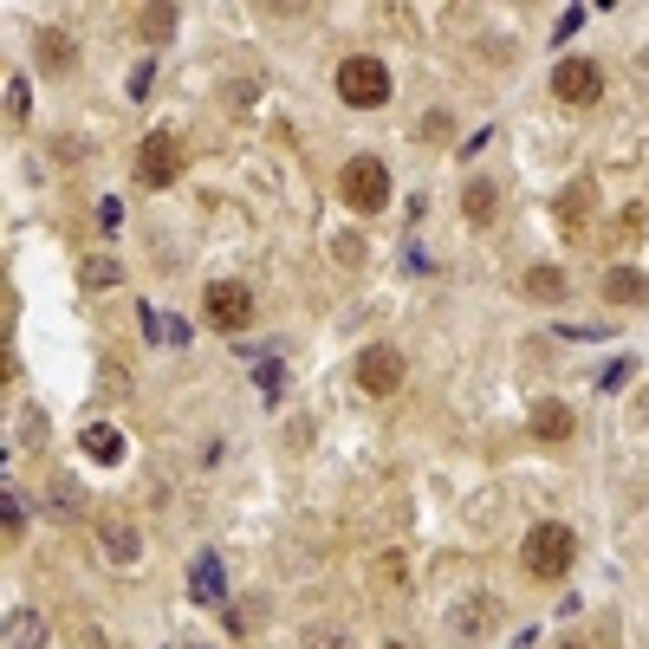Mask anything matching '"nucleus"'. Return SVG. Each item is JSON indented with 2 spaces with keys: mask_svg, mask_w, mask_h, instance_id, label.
I'll return each mask as SVG.
<instances>
[{
  "mask_svg": "<svg viewBox=\"0 0 649 649\" xmlns=\"http://www.w3.org/2000/svg\"><path fill=\"white\" fill-rule=\"evenodd\" d=\"M305 649H345V630H338V637H332V630H312V637H305Z\"/></svg>",
  "mask_w": 649,
  "mask_h": 649,
  "instance_id": "cd10ccee",
  "label": "nucleus"
},
{
  "mask_svg": "<svg viewBox=\"0 0 649 649\" xmlns=\"http://www.w3.org/2000/svg\"><path fill=\"white\" fill-rule=\"evenodd\" d=\"M338 98H345L351 111H383V104H390V66L370 59V53L338 59Z\"/></svg>",
  "mask_w": 649,
  "mask_h": 649,
  "instance_id": "7ed1b4c3",
  "label": "nucleus"
},
{
  "mask_svg": "<svg viewBox=\"0 0 649 649\" xmlns=\"http://www.w3.org/2000/svg\"><path fill=\"white\" fill-rule=\"evenodd\" d=\"M390 649H410V644H390Z\"/></svg>",
  "mask_w": 649,
  "mask_h": 649,
  "instance_id": "c756f323",
  "label": "nucleus"
},
{
  "mask_svg": "<svg viewBox=\"0 0 649 649\" xmlns=\"http://www.w3.org/2000/svg\"><path fill=\"white\" fill-rule=\"evenodd\" d=\"M189 591H195V604H221V597H227V578H221V559H215V552H202V559H195Z\"/></svg>",
  "mask_w": 649,
  "mask_h": 649,
  "instance_id": "ddd939ff",
  "label": "nucleus"
},
{
  "mask_svg": "<svg viewBox=\"0 0 649 649\" xmlns=\"http://www.w3.org/2000/svg\"><path fill=\"white\" fill-rule=\"evenodd\" d=\"M78 506H85V494H78L72 481H53V513H59V519H72Z\"/></svg>",
  "mask_w": 649,
  "mask_h": 649,
  "instance_id": "4be33fe9",
  "label": "nucleus"
},
{
  "mask_svg": "<svg viewBox=\"0 0 649 649\" xmlns=\"http://www.w3.org/2000/svg\"><path fill=\"white\" fill-rule=\"evenodd\" d=\"M7 111H13V124H26V111H33V91H26V72H7Z\"/></svg>",
  "mask_w": 649,
  "mask_h": 649,
  "instance_id": "aec40b11",
  "label": "nucleus"
},
{
  "mask_svg": "<svg viewBox=\"0 0 649 649\" xmlns=\"http://www.w3.org/2000/svg\"><path fill=\"white\" fill-rule=\"evenodd\" d=\"M597 91H604V66L597 59H559L552 66V98L559 104H597Z\"/></svg>",
  "mask_w": 649,
  "mask_h": 649,
  "instance_id": "0eeeda50",
  "label": "nucleus"
},
{
  "mask_svg": "<svg viewBox=\"0 0 649 649\" xmlns=\"http://www.w3.org/2000/svg\"><path fill=\"white\" fill-rule=\"evenodd\" d=\"M494 209H501L494 182H488V176H468V189H461V215H468L474 227H481V221H494Z\"/></svg>",
  "mask_w": 649,
  "mask_h": 649,
  "instance_id": "2eb2a0df",
  "label": "nucleus"
},
{
  "mask_svg": "<svg viewBox=\"0 0 649 649\" xmlns=\"http://www.w3.org/2000/svg\"><path fill=\"white\" fill-rule=\"evenodd\" d=\"M78 280H85L91 292H111L124 273H118V260H111V254H91V260H78Z\"/></svg>",
  "mask_w": 649,
  "mask_h": 649,
  "instance_id": "a211bd4d",
  "label": "nucleus"
},
{
  "mask_svg": "<svg viewBox=\"0 0 649 649\" xmlns=\"http://www.w3.org/2000/svg\"><path fill=\"white\" fill-rule=\"evenodd\" d=\"M149 78H156V66H137V72L124 78V91H131V98H149Z\"/></svg>",
  "mask_w": 649,
  "mask_h": 649,
  "instance_id": "393cba45",
  "label": "nucleus"
},
{
  "mask_svg": "<svg viewBox=\"0 0 649 649\" xmlns=\"http://www.w3.org/2000/svg\"><path fill=\"white\" fill-rule=\"evenodd\" d=\"M519 292H526V299H546V305H559L572 287H566V267H526Z\"/></svg>",
  "mask_w": 649,
  "mask_h": 649,
  "instance_id": "4468645a",
  "label": "nucleus"
},
{
  "mask_svg": "<svg viewBox=\"0 0 649 649\" xmlns=\"http://www.w3.org/2000/svg\"><path fill=\"white\" fill-rule=\"evenodd\" d=\"M40 66H46L53 78H66L78 66V46H72L66 26H40Z\"/></svg>",
  "mask_w": 649,
  "mask_h": 649,
  "instance_id": "9b49d317",
  "label": "nucleus"
},
{
  "mask_svg": "<svg viewBox=\"0 0 649 649\" xmlns=\"http://www.w3.org/2000/svg\"><path fill=\"white\" fill-rule=\"evenodd\" d=\"M630 370H637V363H630V358H617L611 370H604V390H617V383H630Z\"/></svg>",
  "mask_w": 649,
  "mask_h": 649,
  "instance_id": "a878e982",
  "label": "nucleus"
},
{
  "mask_svg": "<svg viewBox=\"0 0 649 649\" xmlns=\"http://www.w3.org/2000/svg\"><path fill=\"white\" fill-rule=\"evenodd\" d=\"M0 526H7V539H20V526H26V506H20V494H13V488L0 494Z\"/></svg>",
  "mask_w": 649,
  "mask_h": 649,
  "instance_id": "412c9836",
  "label": "nucleus"
},
{
  "mask_svg": "<svg viewBox=\"0 0 649 649\" xmlns=\"http://www.w3.org/2000/svg\"><path fill=\"white\" fill-rule=\"evenodd\" d=\"M448 131H455V124H448V111H429V118H423V131H416V137H423V144H441V137H448Z\"/></svg>",
  "mask_w": 649,
  "mask_h": 649,
  "instance_id": "5701e85b",
  "label": "nucleus"
},
{
  "mask_svg": "<svg viewBox=\"0 0 649 649\" xmlns=\"http://www.w3.org/2000/svg\"><path fill=\"white\" fill-rule=\"evenodd\" d=\"M519 566L533 578H566L578 566V533L559 526V519H539V526L526 533V546H519Z\"/></svg>",
  "mask_w": 649,
  "mask_h": 649,
  "instance_id": "f257e3e1",
  "label": "nucleus"
},
{
  "mask_svg": "<svg viewBox=\"0 0 649 649\" xmlns=\"http://www.w3.org/2000/svg\"><path fill=\"white\" fill-rule=\"evenodd\" d=\"M202 318L215 325V332H247L254 325V287H240V280H215V287H202Z\"/></svg>",
  "mask_w": 649,
  "mask_h": 649,
  "instance_id": "39448f33",
  "label": "nucleus"
},
{
  "mask_svg": "<svg viewBox=\"0 0 649 649\" xmlns=\"http://www.w3.org/2000/svg\"><path fill=\"white\" fill-rule=\"evenodd\" d=\"M176 176H182V137L169 124H156V131H144V144H137V182L144 189H169Z\"/></svg>",
  "mask_w": 649,
  "mask_h": 649,
  "instance_id": "20e7f679",
  "label": "nucleus"
},
{
  "mask_svg": "<svg viewBox=\"0 0 649 649\" xmlns=\"http://www.w3.org/2000/svg\"><path fill=\"white\" fill-rule=\"evenodd\" d=\"M85 455H91L98 468H118V461H124V435L111 429V423H91V429H85Z\"/></svg>",
  "mask_w": 649,
  "mask_h": 649,
  "instance_id": "dca6fc26",
  "label": "nucleus"
},
{
  "mask_svg": "<svg viewBox=\"0 0 649 649\" xmlns=\"http://www.w3.org/2000/svg\"><path fill=\"white\" fill-rule=\"evenodd\" d=\"M448 630H455L461 644H481V637L494 630V597H488V591H468V597L448 611Z\"/></svg>",
  "mask_w": 649,
  "mask_h": 649,
  "instance_id": "6e6552de",
  "label": "nucleus"
},
{
  "mask_svg": "<svg viewBox=\"0 0 649 649\" xmlns=\"http://www.w3.org/2000/svg\"><path fill=\"white\" fill-rule=\"evenodd\" d=\"M7 649H46V617L40 611H13L7 617Z\"/></svg>",
  "mask_w": 649,
  "mask_h": 649,
  "instance_id": "f3484780",
  "label": "nucleus"
},
{
  "mask_svg": "<svg viewBox=\"0 0 649 649\" xmlns=\"http://www.w3.org/2000/svg\"><path fill=\"white\" fill-rule=\"evenodd\" d=\"M338 195H345V209H358V215L390 209V163H383V156H351V163L338 169Z\"/></svg>",
  "mask_w": 649,
  "mask_h": 649,
  "instance_id": "f03ea898",
  "label": "nucleus"
},
{
  "mask_svg": "<svg viewBox=\"0 0 649 649\" xmlns=\"http://www.w3.org/2000/svg\"><path fill=\"white\" fill-rule=\"evenodd\" d=\"M578 26H584V7H566V13H559V26H552V40H572Z\"/></svg>",
  "mask_w": 649,
  "mask_h": 649,
  "instance_id": "b1692460",
  "label": "nucleus"
},
{
  "mask_svg": "<svg viewBox=\"0 0 649 649\" xmlns=\"http://www.w3.org/2000/svg\"><path fill=\"white\" fill-rule=\"evenodd\" d=\"M572 429H578L572 403H559V396L533 403V435H539V441H572Z\"/></svg>",
  "mask_w": 649,
  "mask_h": 649,
  "instance_id": "1a4fd4ad",
  "label": "nucleus"
},
{
  "mask_svg": "<svg viewBox=\"0 0 649 649\" xmlns=\"http://www.w3.org/2000/svg\"><path fill=\"white\" fill-rule=\"evenodd\" d=\"M104 566H137L144 559V539H137V526H124V519H104Z\"/></svg>",
  "mask_w": 649,
  "mask_h": 649,
  "instance_id": "f8f14e48",
  "label": "nucleus"
},
{
  "mask_svg": "<svg viewBox=\"0 0 649 649\" xmlns=\"http://www.w3.org/2000/svg\"><path fill=\"white\" fill-rule=\"evenodd\" d=\"M351 377H358L363 396H390V390H403V351L396 345H363Z\"/></svg>",
  "mask_w": 649,
  "mask_h": 649,
  "instance_id": "423d86ee",
  "label": "nucleus"
},
{
  "mask_svg": "<svg viewBox=\"0 0 649 649\" xmlns=\"http://www.w3.org/2000/svg\"><path fill=\"white\" fill-rule=\"evenodd\" d=\"M552 649H584V644H578V637H566V644H552Z\"/></svg>",
  "mask_w": 649,
  "mask_h": 649,
  "instance_id": "c85d7f7f",
  "label": "nucleus"
},
{
  "mask_svg": "<svg viewBox=\"0 0 649 649\" xmlns=\"http://www.w3.org/2000/svg\"><path fill=\"white\" fill-rule=\"evenodd\" d=\"M597 292H604V305H644V299H649V280L637 273V267H611V273L597 280Z\"/></svg>",
  "mask_w": 649,
  "mask_h": 649,
  "instance_id": "9d476101",
  "label": "nucleus"
},
{
  "mask_svg": "<svg viewBox=\"0 0 649 649\" xmlns=\"http://www.w3.org/2000/svg\"><path fill=\"white\" fill-rule=\"evenodd\" d=\"M260 390H267V403L280 396V363H260Z\"/></svg>",
  "mask_w": 649,
  "mask_h": 649,
  "instance_id": "bb28decb",
  "label": "nucleus"
},
{
  "mask_svg": "<svg viewBox=\"0 0 649 649\" xmlns=\"http://www.w3.org/2000/svg\"><path fill=\"white\" fill-rule=\"evenodd\" d=\"M176 20H182L176 7H137V26H144V40H156V46L176 33Z\"/></svg>",
  "mask_w": 649,
  "mask_h": 649,
  "instance_id": "6ab92c4d",
  "label": "nucleus"
}]
</instances>
